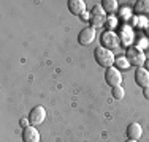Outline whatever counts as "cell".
Returning a JSON list of instances; mask_svg holds the SVG:
<instances>
[{
	"mask_svg": "<svg viewBox=\"0 0 149 142\" xmlns=\"http://www.w3.org/2000/svg\"><path fill=\"white\" fill-rule=\"evenodd\" d=\"M94 59H95V62L98 63V66H103V68L108 70V68H111V66H114L116 57L113 54V51L103 48V46H98L94 51Z\"/></svg>",
	"mask_w": 149,
	"mask_h": 142,
	"instance_id": "obj_1",
	"label": "cell"
},
{
	"mask_svg": "<svg viewBox=\"0 0 149 142\" xmlns=\"http://www.w3.org/2000/svg\"><path fill=\"white\" fill-rule=\"evenodd\" d=\"M127 60H129V63L132 66H138V68H141V66H144V63H146V55H144V52L141 51V49H138L136 46H130L129 49H127Z\"/></svg>",
	"mask_w": 149,
	"mask_h": 142,
	"instance_id": "obj_2",
	"label": "cell"
},
{
	"mask_svg": "<svg viewBox=\"0 0 149 142\" xmlns=\"http://www.w3.org/2000/svg\"><path fill=\"white\" fill-rule=\"evenodd\" d=\"M102 46L106 49H109V51H113L114 48H118V46L120 44V40H119V35L116 33V32L113 30H106L102 33Z\"/></svg>",
	"mask_w": 149,
	"mask_h": 142,
	"instance_id": "obj_3",
	"label": "cell"
},
{
	"mask_svg": "<svg viewBox=\"0 0 149 142\" xmlns=\"http://www.w3.org/2000/svg\"><path fill=\"white\" fill-rule=\"evenodd\" d=\"M108 21V16H106L105 10L102 8V5H95L94 8L91 10V24L92 27H100Z\"/></svg>",
	"mask_w": 149,
	"mask_h": 142,
	"instance_id": "obj_4",
	"label": "cell"
},
{
	"mask_svg": "<svg viewBox=\"0 0 149 142\" xmlns=\"http://www.w3.org/2000/svg\"><path fill=\"white\" fill-rule=\"evenodd\" d=\"M105 82L111 88L122 84V74H120V71L116 66H111V68H108L105 71Z\"/></svg>",
	"mask_w": 149,
	"mask_h": 142,
	"instance_id": "obj_5",
	"label": "cell"
},
{
	"mask_svg": "<svg viewBox=\"0 0 149 142\" xmlns=\"http://www.w3.org/2000/svg\"><path fill=\"white\" fill-rule=\"evenodd\" d=\"M46 119V111L43 106H35L33 109L29 114V120H30V125L32 126H38L45 122Z\"/></svg>",
	"mask_w": 149,
	"mask_h": 142,
	"instance_id": "obj_6",
	"label": "cell"
},
{
	"mask_svg": "<svg viewBox=\"0 0 149 142\" xmlns=\"http://www.w3.org/2000/svg\"><path fill=\"white\" fill-rule=\"evenodd\" d=\"M95 37H97V32H95L94 27H86L83 28V30L79 32V35H78V43H79L81 46H89L92 41L95 40Z\"/></svg>",
	"mask_w": 149,
	"mask_h": 142,
	"instance_id": "obj_7",
	"label": "cell"
},
{
	"mask_svg": "<svg viewBox=\"0 0 149 142\" xmlns=\"http://www.w3.org/2000/svg\"><path fill=\"white\" fill-rule=\"evenodd\" d=\"M119 40L120 43H122L124 46H129L130 48V44L135 41V33H133V27H130V26H122L120 27V32H119Z\"/></svg>",
	"mask_w": 149,
	"mask_h": 142,
	"instance_id": "obj_8",
	"label": "cell"
},
{
	"mask_svg": "<svg viewBox=\"0 0 149 142\" xmlns=\"http://www.w3.org/2000/svg\"><path fill=\"white\" fill-rule=\"evenodd\" d=\"M135 82H136V85L141 88L149 87V71L144 68V66L136 68V71H135Z\"/></svg>",
	"mask_w": 149,
	"mask_h": 142,
	"instance_id": "obj_9",
	"label": "cell"
},
{
	"mask_svg": "<svg viewBox=\"0 0 149 142\" xmlns=\"http://www.w3.org/2000/svg\"><path fill=\"white\" fill-rule=\"evenodd\" d=\"M125 134H127V137L132 139V141H140L141 136H143V128H141L140 123L133 122V123H130V125L127 126Z\"/></svg>",
	"mask_w": 149,
	"mask_h": 142,
	"instance_id": "obj_10",
	"label": "cell"
},
{
	"mask_svg": "<svg viewBox=\"0 0 149 142\" xmlns=\"http://www.w3.org/2000/svg\"><path fill=\"white\" fill-rule=\"evenodd\" d=\"M22 142H40V133L35 126H27L22 130Z\"/></svg>",
	"mask_w": 149,
	"mask_h": 142,
	"instance_id": "obj_11",
	"label": "cell"
},
{
	"mask_svg": "<svg viewBox=\"0 0 149 142\" xmlns=\"http://www.w3.org/2000/svg\"><path fill=\"white\" fill-rule=\"evenodd\" d=\"M67 6H68V11L72 14H76V16H81L83 13H86V3L83 0H68L67 2Z\"/></svg>",
	"mask_w": 149,
	"mask_h": 142,
	"instance_id": "obj_12",
	"label": "cell"
},
{
	"mask_svg": "<svg viewBox=\"0 0 149 142\" xmlns=\"http://www.w3.org/2000/svg\"><path fill=\"white\" fill-rule=\"evenodd\" d=\"M102 8L105 10L106 14H114L119 10V3L118 0H102Z\"/></svg>",
	"mask_w": 149,
	"mask_h": 142,
	"instance_id": "obj_13",
	"label": "cell"
},
{
	"mask_svg": "<svg viewBox=\"0 0 149 142\" xmlns=\"http://www.w3.org/2000/svg\"><path fill=\"white\" fill-rule=\"evenodd\" d=\"M132 26L136 27V28H144L146 30L148 26H149V21L146 16H133L132 17Z\"/></svg>",
	"mask_w": 149,
	"mask_h": 142,
	"instance_id": "obj_14",
	"label": "cell"
},
{
	"mask_svg": "<svg viewBox=\"0 0 149 142\" xmlns=\"http://www.w3.org/2000/svg\"><path fill=\"white\" fill-rule=\"evenodd\" d=\"M135 13L136 14H149V0H138L135 3Z\"/></svg>",
	"mask_w": 149,
	"mask_h": 142,
	"instance_id": "obj_15",
	"label": "cell"
},
{
	"mask_svg": "<svg viewBox=\"0 0 149 142\" xmlns=\"http://www.w3.org/2000/svg\"><path fill=\"white\" fill-rule=\"evenodd\" d=\"M114 66L118 70H129L130 66V63H129V60H127V57H116V60H114Z\"/></svg>",
	"mask_w": 149,
	"mask_h": 142,
	"instance_id": "obj_16",
	"label": "cell"
},
{
	"mask_svg": "<svg viewBox=\"0 0 149 142\" xmlns=\"http://www.w3.org/2000/svg\"><path fill=\"white\" fill-rule=\"evenodd\" d=\"M111 93H113V98H114V99H122L124 97H125V90H124L122 85L113 87V88H111Z\"/></svg>",
	"mask_w": 149,
	"mask_h": 142,
	"instance_id": "obj_17",
	"label": "cell"
},
{
	"mask_svg": "<svg viewBox=\"0 0 149 142\" xmlns=\"http://www.w3.org/2000/svg\"><path fill=\"white\" fill-rule=\"evenodd\" d=\"M130 14H132V13H130V8H127V6H125V8H120L119 10V17H120V19H124V21L132 19V16H130Z\"/></svg>",
	"mask_w": 149,
	"mask_h": 142,
	"instance_id": "obj_18",
	"label": "cell"
},
{
	"mask_svg": "<svg viewBox=\"0 0 149 142\" xmlns=\"http://www.w3.org/2000/svg\"><path fill=\"white\" fill-rule=\"evenodd\" d=\"M148 44H149V43H148V38H146V37H140V38H138V41H136V44H135V46H136L138 49H141V51H143V49L146 48Z\"/></svg>",
	"mask_w": 149,
	"mask_h": 142,
	"instance_id": "obj_19",
	"label": "cell"
},
{
	"mask_svg": "<svg viewBox=\"0 0 149 142\" xmlns=\"http://www.w3.org/2000/svg\"><path fill=\"white\" fill-rule=\"evenodd\" d=\"M19 125H21V128H27V126H30V120L29 119H21L19 120Z\"/></svg>",
	"mask_w": 149,
	"mask_h": 142,
	"instance_id": "obj_20",
	"label": "cell"
},
{
	"mask_svg": "<svg viewBox=\"0 0 149 142\" xmlns=\"http://www.w3.org/2000/svg\"><path fill=\"white\" fill-rule=\"evenodd\" d=\"M108 24H109V27H114L118 24V19L114 16H108Z\"/></svg>",
	"mask_w": 149,
	"mask_h": 142,
	"instance_id": "obj_21",
	"label": "cell"
},
{
	"mask_svg": "<svg viewBox=\"0 0 149 142\" xmlns=\"http://www.w3.org/2000/svg\"><path fill=\"white\" fill-rule=\"evenodd\" d=\"M79 17H81V21H91V13H87V11H86V13L81 14Z\"/></svg>",
	"mask_w": 149,
	"mask_h": 142,
	"instance_id": "obj_22",
	"label": "cell"
},
{
	"mask_svg": "<svg viewBox=\"0 0 149 142\" xmlns=\"http://www.w3.org/2000/svg\"><path fill=\"white\" fill-rule=\"evenodd\" d=\"M143 95H144V98H146V99H149V87L143 88Z\"/></svg>",
	"mask_w": 149,
	"mask_h": 142,
	"instance_id": "obj_23",
	"label": "cell"
},
{
	"mask_svg": "<svg viewBox=\"0 0 149 142\" xmlns=\"http://www.w3.org/2000/svg\"><path fill=\"white\" fill-rule=\"evenodd\" d=\"M144 68H146V70L149 71V59L146 60V63H144Z\"/></svg>",
	"mask_w": 149,
	"mask_h": 142,
	"instance_id": "obj_24",
	"label": "cell"
},
{
	"mask_svg": "<svg viewBox=\"0 0 149 142\" xmlns=\"http://www.w3.org/2000/svg\"><path fill=\"white\" fill-rule=\"evenodd\" d=\"M144 33H146V38L149 40V26H148V28H146V30H144Z\"/></svg>",
	"mask_w": 149,
	"mask_h": 142,
	"instance_id": "obj_25",
	"label": "cell"
},
{
	"mask_svg": "<svg viewBox=\"0 0 149 142\" xmlns=\"http://www.w3.org/2000/svg\"><path fill=\"white\" fill-rule=\"evenodd\" d=\"M125 142H138V141H132V139H127Z\"/></svg>",
	"mask_w": 149,
	"mask_h": 142,
	"instance_id": "obj_26",
	"label": "cell"
}]
</instances>
